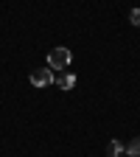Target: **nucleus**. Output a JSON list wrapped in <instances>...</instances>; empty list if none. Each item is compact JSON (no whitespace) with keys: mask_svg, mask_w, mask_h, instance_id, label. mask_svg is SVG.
I'll return each mask as SVG.
<instances>
[{"mask_svg":"<svg viewBox=\"0 0 140 157\" xmlns=\"http://www.w3.org/2000/svg\"><path fill=\"white\" fill-rule=\"evenodd\" d=\"M73 62V53L67 48H53L48 53V67L51 70H67V65Z\"/></svg>","mask_w":140,"mask_h":157,"instance_id":"nucleus-1","label":"nucleus"},{"mask_svg":"<svg viewBox=\"0 0 140 157\" xmlns=\"http://www.w3.org/2000/svg\"><path fill=\"white\" fill-rule=\"evenodd\" d=\"M31 84H34V87H48V84H53V70H51V67L34 70V73H31Z\"/></svg>","mask_w":140,"mask_h":157,"instance_id":"nucleus-2","label":"nucleus"},{"mask_svg":"<svg viewBox=\"0 0 140 157\" xmlns=\"http://www.w3.org/2000/svg\"><path fill=\"white\" fill-rule=\"evenodd\" d=\"M53 82H56L59 87H62V90H73V87H76V76L65 70V73H59V76L53 78Z\"/></svg>","mask_w":140,"mask_h":157,"instance_id":"nucleus-3","label":"nucleus"},{"mask_svg":"<svg viewBox=\"0 0 140 157\" xmlns=\"http://www.w3.org/2000/svg\"><path fill=\"white\" fill-rule=\"evenodd\" d=\"M121 151H123V143H121V140H112V143L107 146V154H109V157H118Z\"/></svg>","mask_w":140,"mask_h":157,"instance_id":"nucleus-4","label":"nucleus"},{"mask_svg":"<svg viewBox=\"0 0 140 157\" xmlns=\"http://www.w3.org/2000/svg\"><path fill=\"white\" fill-rule=\"evenodd\" d=\"M126 151H129L132 157H140V137H134V140L126 146Z\"/></svg>","mask_w":140,"mask_h":157,"instance_id":"nucleus-5","label":"nucleus"},{"mask_svg":"<svg viewBox=\"0 0 140 157\" xmlns=\"http://www.w3.org/2000/svg\"><path fill=\"white\" fill-rule=\"evenodd\" d=\"M129 23H132L134 28H140V9H132V11H129Z\"/></svg>","mask_w":140,"mask_h":157,"instance_id":"nucleus-6","label":"nucleus"}]
</instances>
